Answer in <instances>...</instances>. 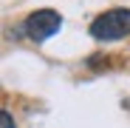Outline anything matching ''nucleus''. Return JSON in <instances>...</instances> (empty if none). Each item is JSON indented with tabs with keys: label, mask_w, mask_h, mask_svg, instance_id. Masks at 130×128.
<instances>
[{
	"label": "nucleus",
	"mask_w": 130,
	"mask_h": 128,
	"mask_svg": "<svg viewBox=\"0 0 130 128\" xmlns=\"http://www.w3.org/2000/svg\"><path fill=\"white\" fill-rule=\"evenodd\" d=\"M59 29H62V14L54 11V9H37V11H31L26 17V23H23V31L34 43H42V40L54 37Z\"/></svg>",
	"instance_id": "nucleus-2"
},
{
	"label": "nucleus",
	"mask_w": 130,
	"mask_h": 128,
	"mask_svg": "<svg viewBox=\"0 0 130 128\" xmlns=\"http://www.w3.org/2000/svg\"><path fill=\"white\" fill-rule=\"evenodd\" d=\"M91 37L93 40H105V43H110V40H122L130 34V9H107L102 11L99 17H93V23H91Z\"/></svg>",
	"instance_id": "nucleus-1"
},
{
	"label": "nucleus",
	"mask_w": 130,
	"mask_h": 128,
	"mask_svg": "<svg viewBox=\"0 0 130 128\" xmlns=\"http://www.w3.org/2000/svg\"><path fill=\"white\" fill-rule=\"evenodd\" d=\"M0 122H3V128H14V120L9 111H0Z\"/></svg>",
	"instance_id": "nucleus-3"
}]
</instances>
